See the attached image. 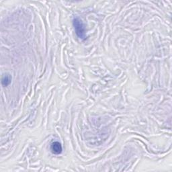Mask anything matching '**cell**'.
Segmentation results:
<instances>
[{
	"label": "cell",
	"mask_w": 172,
	"mask_h": 172,
	"mask_svg": "<svg viewBox=\"0 0 172 172\" xmlns=\"http://www.w3.org/2000/svg\"><path fill=\"white\" fill-rule=\"evenodd\" d=\"M73 24L77 36L81 39H85L86 37L85 29L82 21L79 18H74Z\"/></svg>",
	"instance_id": "obj_1"
},
{
	"label": "cell",
	"mask_w": 172,
	"mask_h": 172,
	"mask_svg": "<svg viewBox=\"0 0 172 172\" xmlns=\"http://www.w3.org/2000/svg\"><path fill=\"white\" fill-rule=\"evenodd\" d=\"M51 149L52 151V153L56 155H59L61 154L62 153V151H63V148H62V145L59 142H53L51 144Z\"/></svg>",
	"instance_id": "obj_2"
},
{
	"label": "cell",
	"mask_w": 172,
	"mask_h": 172,
	"mask_svg": "<svg viewBox=\"0 0 172 172\" xmlns=\"http://www.w3.org/2000/svg\"><path fill=\"white\" fill-rule=\"evenodd\" d=\"M11 80H12V78L10 75H4L2 78V83L3 86H4V87H6V86L9 85L11 83Z\"/></svg>",
	"instance_id": "obj_3"
}]
</instances>
